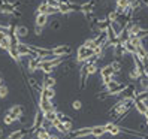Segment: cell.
<instances>
[{
	"instance_id": "obj_11",
	"label": "cell",
	"mask_w": 148,
	"mask_h": 139,
	"mask_svg": "<svg viewBox=\"0 0 148 139\" xmlns=\"http://www.w3.org/2000/svg\"><path fill=\"white\" fill-rule=\"evenodd\" d=\"M32 132L30 129H18L15 130V132H12L9 136H8V139H24L25 135H29Z\"/></svg>"
},
{
	"instance_id": "obj_33",
	"label": "cell",
	"mask_w": 148,
	"mask_h": 139,
	"mask_svg": "<svg viewBox=\"0 0 148 139\" xmlns=\"http://www.w3.org/2000/svg\"><path fill=\"white\" fill-rule=\"evenodd\" d=\"M8 93H9V88H8V85L3 84V85H0V97H6L8 96Z\"/></svg>"
},
{
	"instance_id": "obj_41",
	"label": "cell",
	"mask_w": 148,
	"mask_h": 139,
	"mask_svg": "<svg viewBox=\"0 0 148 139\" xmlns=\"http://www.w3.org/2000/svg\"><path fill=\"white\" fill-rule=\"evenodd\" d=\"M145 105H147V112H148V102H145Z\"/></svg>"
},
{
	"instance_id": "obj_31",
	"label": "cell",
	"mask_w": 148,
	"mask_h": 139,
	"mask_svg": "<svg viewBox=\"0 0 148 139\" xmlns=\"http://www.w3.org/2000/svg\"><path fill=\"white\" fill-rule=\"evenodd\" d=\"M139 85H141V88L144 91H148V76H142L141 79H139Z\"/></svg>"
},
{
	"instance_id": "obj_40",
	"label": "cell",
	"mask_w": 148,
	"mask_h": 139,
	"mask_svg": "<svg viewBox=\"0 0 148 139\" xmlns=\"http://www.w3.org/2000/svg\"><path fill=\"white\" fill-rule=\"evenodd\" d=\"M0 85H3V78L0 76Z\"/></svg>"
},
{
	"instance_id": "obj_2",
	"label": "cell",
	"mask_w": 148,
	"mask_h": 139,
	"mask_svg": "<svg viewBox=\"0 0 148 139\" xmlns=\"http://www.w3.org/2000/svg\"><path fill=\"white\" fill-rule=\"evenodd\" d=\"M67 136L71 139H82L87 136H91V127H79L76 130H72Z\"/></svg>"
},
{
	"instance_id": "obj_37",
	"label": "cell",
	"mask_w": 148,
	"mask_h": 139,
	"mask_svg": "<svg viewBox=\"0 0 148 139\" xmlns=\"http://www.w3.org/2000/svg\"><path fill=\"white\" fill-rule=\"evenodd\" d=\"M18 121H20V123H21V124H25V121H27V118H25L24 115H21V117L18 118Z\"/></svg>"
},
{
	"instance_id": "obj_10",
	"label": "cell",
	"mask_w": 148,
	"mask_h": 139,
	"mask_svg": "<svg viewBox=\"0 0 148 139\" xmlns=\"http://www.w3.org/2000/svg\"><path fill=\"white\" fill-rule=\"evenodd\" d=\"M99 72H100V78H105V76H111V78H114V75H117V72L114 71V67L111 66V63H109V64H106V66H102Z\"/></svg>"
},
{
	"instance_id": "obj_26",
	"label": "cell",
	"mask_w": 148,
	"mask_h": 139,
	"mask_svg": "<svg viewBox=\"0 0 148 139\" xmlns=\"http://www.w3.org/2000/svg\"><path fill=\"white\" fill-rule=\"evenodd\" d=\"M106 20L109 21V23H115V21H120V15L115 12V9L114 11H111V12H108V15H106Z\"/></svg>"
},
{
	"instance_id": "obj_5",
	"label": "cell",
	"mask_w": 148,
	"mask_h": 139,
	"mask_svg": "<svg viewBox=\"0 0 148 139\" xmlns=\"http://www.w3.org/2000/svg\"><path fill=\"white\" fill-rule=\"evenodd\" d=\"M43 121H45V117H43V112L42 111H36V114H34V120H33V124H32V132H36L38 129L43 127Z\"/></svg>"
},
{
	"instance_id": "obj_19",
	"label": "cell",
	"mask_w": 148,
	"mask_h": 139,
	"mask_svg": "<svg viewBox=\"0 0 148 139\" xmlns=\"http://www.w3.org/2000/svg\"><path fill=\"white\" fill-rule=\"evenodd\" d=\"M34 135H36V139H49V136H51L49 130H48V129H45V127L38 129L36 132H34Z\"/></svg>"
},
{
	"instance_id": "obj_29",
	"label": "cell",
	"mask_w": 148,
	"mask_h": 139,
	"mask_svg": "<svg viewBox=\"0 0 148 139\" xmlns=\"http://www.w3.org/2000/svg\"><path fill=\"white\" fill-rule=\"evenodd\" d=\"M9 112H12V114L18 115V117H21V115H23V106H21V105H14V106L9 109Z\"/></svg>"
},
{
	"instance_id": "obj_32",
	"label": "cell",
	"mask_w": 148,
	"mask_h": 139,
	"mask_svg": "<svg viewBox=\"0 0 148 139\" xmlns=\"http://www.w3.org/2000/svg\"><path fill=\"white\" fill-rule=\"evenodd\" d=\"M96 72H97V64H87V73L90 75H94Z\"/></svg>"
},
{
	"instance_id": "obj_15",
	"label": "cell",
	"mask_w": 148,
	"mask_h": 139,
	"mask_svg": "<svg viewBox=\"0 0 148 139\" xmlns=\"http://www.w3.org/2000/svg\"><path fill=\"white\" fill-rule=\"evenodd\" d=\"M133 108H135L141 115H145V114H147V105H145V102H142V100L135 99V100H133Z\"/></svg>"
},
{
	"instance_id": "obj_42",
	"label": "cell",
	"mask_w": 148,
	"mask_h": 139,
	"mask_svg": "<svg viewBox=\"0 0 148 139\" xmlns=\"http://www.w3.org/2000/svg\"><path fill=\"white\" fill-rule=\"evenodd\" d=\"M145 126L148 127V120H145Z\"/></svg>"
},
{
	"instance_id": "obj_12",
	"label": "cell",
	"mask_w": 148,
	"mask_h": 139,
	"mask_svg": "<svg viewBox=\"0 0 148 139\" xmlns=\"http://www.w3.org/2000/svg\"><path fill=\"white\" fill-rule=\"evenodd\" d=\"M56 84H57V79L53 75H45V78H43V81H42V85L45 87V88H56Z\"/></svg>"
},
{
	"instance_id": "obj_35",
	"label": "cell",
	"mask_w": 148,
	"mask_h": 139,
	"mask_svg": "<svg viewBox=\"0 0 148 139\" xmlns=\"http://www.w3.org/2000/svg\"><path fill=\"white\" fill-rule=\"evenodd\" d=\"M112 79H114V78H111V76H105V78H102V85H103V87L108 85Z\"/></svg>"
},
{
	"instance_id": "obj_34",
	"label": "cell",
	"mask_w": 148,
	"mask_h": 139,
	"mask_svg": "<svg viewBox=\"0 0 148 139\" xmlns=\"http://www.w3.org/2000/svg\"><path fill=\"white\" fill-rule=\"evenodd\" d=\"M72 108H73L75 111H79V109L82 108V102H81L79 99H76V100H73V102H72Z\"/></svg>"
},
{
	"instance_id": "obj_13",
	"label": "cell",
	"mask_w": 148,
	"mask_h": 139,
	"mask_svg": "<svg viewBox=\"0 0 148 139\" xmlns=\"http://www.w3.org/2000/svg\"><path fill=\"white\" fill-rule=\"evenodd\" d=\"M40 62H42V58H40V57H32V58H29V63H27L29 71H30V72L38 71L39 66H40Z\"/></svg>"
},
{
	"instance_id": "obj_27",
	"label": "cell",
	"mask_w": 148,
	"mask_h": 139,
	"mask_svg": "<svg viewBox=\"0 0 148 139\" xmlns=\"http://www.w3.org/2000/svg\"><path fill=\"white\" fill-rule=\"evenodd\" d=\"M120 84H121L120 81H117V79H112L108 85H105V90H106V91H112V90H115Z\"/></svg>"
},
{
	"instance_id": "obj_20",
	"label": "cell",
	"mask_w": 148,
	"mask_h": 139,
	"mask_svg": "<svg viewBox=\"0 0 148 139\" xmlns=\"http://www.w3.org/2000/svg\"><path fill=\"white\" fill-rule=\"evenodd\" d=\"M144 76V71H139V69H136V67H133L132 71L129 72V78L132 81H136V79H141V78Z\"/></svg>"
},
{
	"instance_id": "obj_39",
	"label": "cell",
	"mask_w": 148,
	"mask_h": 139,
	"mask_svg": "<svg viewBox=\"0 0 148 139\" xmlns=\"http://www.w3.org/2000/svg\"><path fill=\"white\" fill-rule=\"evenodd\" d=\"M49 139H60V138H58V136H56V135H51V136H49Z\"/></svg>"
},
{
	"instance_id": "obj_3",
	"label": "cell",
	"mask_w": 148,
	"mask_h": 139,
	"mask_svg": "<svg viewBox=\"0 0 148 139\" xmlns=\"http://www.w3.org/2000/svg\"><path fill=\"white\" fill-rule=\"evenodd\" d=\"M120 96H121V99H124V100H127V102H133V100L136 99V88H135V85H133V84L126 85L124 91L121 93Z\"/></svg>"
},
{
	"instance_id": "obj_43",
	"label": "cell",
	"mask_w": 148,
	"mask_h": 139,
	"mask_svg": "<svg viewBox=\"0 0 148 139\" xmlns=\"http://www.w3.org/2000/svg\"><path fill=\"white\" fill-rule=\"evenodd\" d=\"M141 139H147V138H141Z\"/></svg>"
},
{
	"instance_id": "obj_21",
	"label": "cell",
	"mask_w": 148,
	"mask_h": 139,
	"mask_svg": "<svg viewBox=\"0 0 148 139\" xmlns=\"http://www.w3.org/2000/svg\"><path fill=\"white\" fill-rule=\"evenodd\" d=\"M129 39H130V31L126 29V25H124V29L121 30V33L118 34V40H120V43H126V42H129Z\"/></svg>"
},
{
	"instance_id": "obj_6",
	"label": "cell",
	"mask_w": 148,
	"mask_h": 139,
	"mask_svg": "<svg viewBox=\"0 0 148 139\" xmlns=\"http://www.w3.org/2000/svg\"><path fill=\"white\" fill-rule=\"evenodd\" d=\"M18 53L21 54V57H29V58H32V57H39V55L32 49V47L27 45V43H21V45H18Z\"/></svg>"
},
{
	"instance_id": "obj_38",
	"label": "cell",
	"mask_w": 148,
	"mask_h": 139,
	"mask_svg": "<svg viewBox=\"0 0 148 139\" xmlns=\"http://www.w3.org/2000/svg\"><path fill=\"white\" fill-rule=\"evenodd\" d=\"M141 2L145 5V8H148V0H141Z\"/></svg>"
},
{
	"instance_id": "obj_30",
	"label": "cell",
	"mask_w": 148,
	"mask_h": 139,
	"mask_svg": "<svg viewBox=\"0 0 148 139\" xmlns=\"http://www.w3.org/2000/svg\"><path fill=\"white\" fill-rule=\"evenodd\" d=\"M0 48L5 49V51H9L11 49V38H6L5 40L0 42Z\"/></svg>"
},
{
	"instance_id": "obj_23",
	"label": "cell",
	"mask_w": 148,
	"mask_h": 139,
	"mask_svg": "<svg viewBox=\"0 0 148 139\" xmlns=\"http://www.w3.org/2000/svg\"><path fill=\"white\" fill-rule=\"evenodd\" d=\"M57 109H53V111H48L43 114V117H45V121H48V123H53L54 120H57Z\"/></svg>"
},
{
	"instance_id": "obj_4",
	"label": "cell",
	"mask_w": 148,
	"mask_h": 139,
	"mask_svg": "<svg viewBox=\"0 0 148 139\" xmlns=\"http://www.w3.org/2000/svg\"><path fill=\"white\" fill-rule=\"evenodd\" d=\"M71 53H72L71 45H58L53 48V55L56 57H69Z\"/></svg>"
},
{
	"instance_id": "obj_16",
	"label": "cell",
	"mask_w": 148,
	"mask_h": 139,
	"mask_svg": "<svg viewBox=\"0 0 148 139\" xmlns=\"http://www.w3.org/2000/svg\"><path fill=\"white\" fill-rule=\"evenodd\" d=\"M105 133H106L105 126H93L91 127V136L93 138H102Z\"/></svg>"
},
{
	"instance_id": "obj_14",
	"label": "cell",
	"mask_w": 148,
	"mask_h": 139,
	"mask_svg": "<svg viewBox=\"0 0 148 139\" xmlns=\"http://www.w3.org/2000/svg\"><path fill=\"white\" fill-rule=\"evenodd\" d=\"M34 24L38 27H45V25L49 24V20H48V15H43V14H36V20H34Z\"/></svg>"
},
{
	"instance_id": "obj_44",
	"label": "cell",
	"mask_w": 148,
	"mask_h": 139,
	"mask_svg": "<svg viewBox=\"0 0 148 139\" xmlns=\"http://www.w3.org/2000/svg\"><path fill=\"white\" fill-rule=\"evenodd\" d=\"M147 139H148V138H147Z\"/></svg>"
},
{
	"instance_id": "obj_1",
	"label": "cell",
	"mask_w": 148,
	"mask_h": 139,
	"mask_svg": "<svg viewBox=\"0 0 148 139\" xmlns=\"http://www.w3.org/2000/svg\"><path fill=\"white\" fill-rule=\"evenodd\" d=\"M94 55V51L93 49H90V48H87L84 43L81 47H78V49H76V57H75V62L76 63H81V64H84V63H87L90 60V57H93Z\"/></svg>"
},
{
	"instance_id": "obj_18",
	"label": "cell",
	"mask_w": 148,
	"mask_h": 139,
	"mask_svg": "<svg viewBox=\"0 0 148 139\" xmlns=\"http://www.w3.org/2000/svg\"><path fill=\"white\" fill-rule=\"evenodd\" d=\"M40 97H45L48 100H54V97H56V88H45V87H43V90L40 91Z\"/></svg>"
},
{
	"instance_id": "obj_36",
	"label": "cell",
	"mask_w": 148,
	"mask_h": 139,
	"mask_svg": "<svg viewBox=\"0 0 148 139\" xmlns=\"http://www.w3.org/2000/svg\"><path fill=\"white\" fill-rule=\"evenodd\" d=\"M42 27H38V25H36V27H34V34H36V36H40V34H42Z\"/></svg>"
},
{
	"instance_id": "obj_9",
	"label": "cell",
	"mask_w": 148,
	"mask_h": 139,
	"mask_svg": "<svg viewBox=\"0 0 148 139\" xmlns=\"http://www.w3.org/2000/svg\"><path fill=\"white\" fill-rule=\"evenodd\" d=\"M73 11H75V9L72 8V3L69 2V0H67V2H62V3L58 5V14L69 15V14H71V12H73Z\"/></svg>"
},
{
	"instance_id": "obj_22",
	"label": "cell",
	"mask_w": 148,
	"mask_h": 139,
	"mask_svg": "<svg viewBox=\"0 0 148 139\" xmlns=\"http://www.w3.org/2000/svg\"><path fill=\"white\" fill-rule=\"evenodd\" d=\"M15 34L18 38H25L29 34V29L25 27V25H16V29H15Z\"/></svg>"
},
{
	"instance_id": "obj_7",
	"label": "cell",
	"mask_w": 148,
	"mask_h": 139,
	"mask_svg": "<svg viewBox=\"0 0 148 139\" xmlns=\"http://www.w3.org/2000/svg\"><path fill=\"white\" fill-rule=\"evenodd\" d=\"M56 109V106L53 105V100H48L45 97H39V111H42L43 114L48 111H53Z\"/></svg>"
},
{
	"instance_id": "obj_17",
	"label": "cell",
	"mask_w": 148,
	"mask_h": 139,
	"mask_svg": "<svg viewBox=\"0 0 148 139\" xmlns=\"http://www.w3.org/2000/svg\"><path fill=\"white\" fill-rule=\"evenodd\" d=\"M18 115H15V114H12V112H9L8 111L6 114H5V117H3V123L6 124V126H11V124H14L15 121H18Z\"/></svg>"
},
{
	"instance_id": "obj_24",
	"label": "cell",
	"mask_w": 148,
	"mask_h": 139,
	"mask_svg": "<svg viewBox=\"0 0 148 139\" xmlns=\"http://www.w3.org/2000/svg\"><path fill=\"white\" fill-rule=\"evenodd\" d=\"M8 53H9V55L15 60L16 63H20L21 62V54L18 53V48H15V47H11V49L8 51Z\"/></svg>"
},
{
	"instance_id": "obj_28",
	"label": "cell",
	"mask_w": 148,
	"mask_h": 139,
	"mask_svg": "<svg viewBox=\"0 0 148 139\" xmlns=\"http://www.w3.org/2000/svg\"><path fill=\"white\" fill-rule=\"evenodd\" d=\"M49 29L54 30V31L60 30V29H62V21H60V20H53L49 23Z\"/></svg>"
},
{
	"instance_id": "obj_25",
	"label": "cell",
	"mask_w": 148,
	"mask_h": 139,
	"mask_svg": "<svg viewBox=\"0 0 148 139\" xmlns=\"http://www.w3.org/2000/svg\"><path fill=\"white\" fill-rule=\"evenodd\" d=\"M127 53H126V49H124V47H123V43H120V45H117L115 48H114V55L117 57V58H121L123 55H126Z\"/></svg>"
},
{
	"instance_id": "obj_8",
	"label": "cell",
	"mask_w": 148,
	"mask_h": 139,
	"mask_svg": "<svg viewBox=\"0 0 148 139\" xmlns=\"http://www.w3.org/2000/svg\"><path fill=\"white\" fill-rule=\"evenodd\" d=\"M87 78H88V73H87V63H84L79 67V87H81V90L87 85Z\"/></svg>"
}]
</instances>
